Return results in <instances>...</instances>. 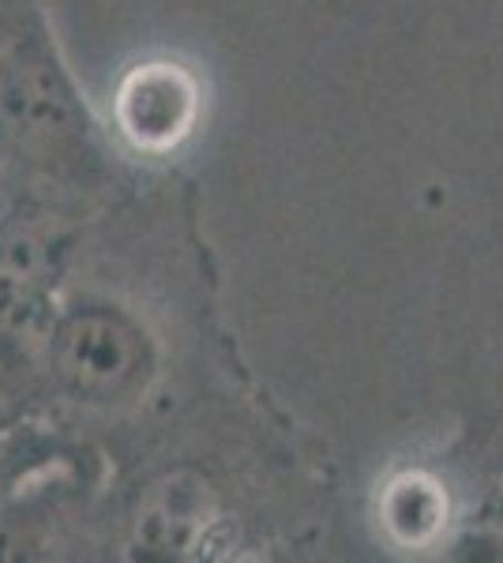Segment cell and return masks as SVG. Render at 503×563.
Here are the masks:
<instances>
[{"mask_svg": "<svg viewBox=\"0 0 503 563\" xmlns=\"http://www.w3.org/2000/svg\"><path fill=\"white\" fill-rule=\"evenodd\" d=\"M0 143L50 169L87 147L84 109L42 42H20L0 60Z\"/></svg>", "mask_w": 503, "mask_h": 563, "instance_id": "cell-2", "label": "cell"}, {"mask_svg": "<svg viewBox=\"0 0 503 563\" xmlns=\"http://www.w3.org/2000/svg\"><path fill=\"white\" fill-rule=\"evenodd\" d=\"M45 368L61 395L79 406H121L147 387L154 372L151 339L124 308L72 305L53 316Z\"/></svg>", "mask_w": 503, "mask_h": 563, "instance_id": "cell-1", "label": "cell"}, {"mask_svg": "<svg viewBox=\"0 0 503 563\" xmlns=\"http://www.w3.org/2000/svg\"><path fill=\"white\" fill-rule=\"evenodd\" d=\"M210 493L192 477H166L154 485L135 515V544L147 556H188L210 522Z\"/></svg>", "mask_w": 503, "mask_h": 563, "instance_id": "cell-4", "label": "cell"}, {"mask_svg": "<svg viewBox=\"0 0 503 563\" xmlns=\"http://www.w3.org/2000/svg\"><path fill=\"white\" fill-rule=\"evenodd\" d=\"M196 87L177 68H140L121 90V129L140 147H170L188 132Z\"/></svg>", "mask_w": 503, "mask_h": 563, "instance_id": "cell-3", "label": "cell"}]
</instances>
